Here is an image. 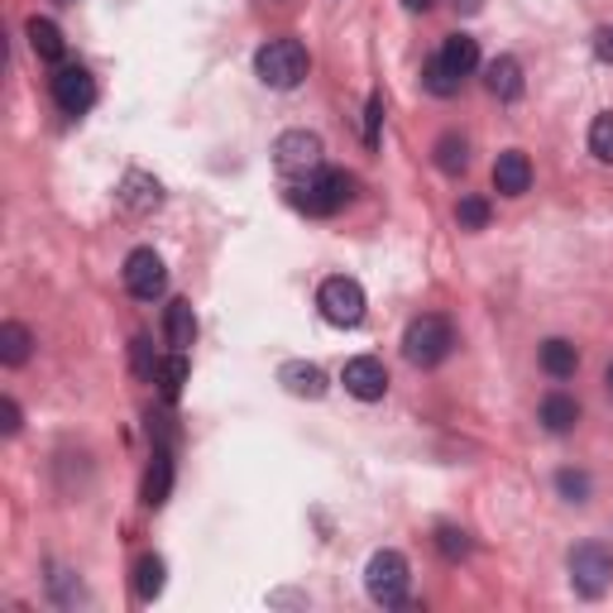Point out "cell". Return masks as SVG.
I'll use <instances>...</instances> for the list:
<instances>
[{
  "label": "cell",
  "instance_id": "obj_1",
  "mask_svg": "<svg viewBox=\"0 0 613 613\" xmlns=\"http://www.w3.org/2000/svg\"><path fill=\"white\" fill-rule=\"evenodd\" d=\"M293 202L306 211V217H335L355 202V178L345 168H316L312 178H302L293 188Z\"/></svg>",
  "mask_w": 613,
  "mask_h": 613
},
{
  "label": "cell",
  "instance_id": "obj_2",
  "mask_svg": "<svg viewBox=\"0 0 613 613\" xmlns=\"http://www.w3.org/2000/svg\"><path fill=\"white\" fill-rule=\"evenodd\" d=\"M455 350V331H451V321L446 316H436V312H422V316H412L408 321V331H403V355L408 364H418V370H432V364H441Z\"/></svg>",
  "mask_w": 613,
  "mask_h": 613
},
{
  "label": "cell",
  "instance_id": "obj_3",
  "mask_svg": "<svg viewBox=\"0 0 613 613\" xmlns=\"http://www.w3.org/2000/svg\"><path fill=\"white\" fill-rule=\"evenodd\" d=\"M306 68H312V58H306V49H302L298 39H269L264 49L254 53L259 82L273 87V91H293V87H302Z\"/></svg>",
  "mask_w": 613,
  "mask_h": 613
},
{
  "label": "cell",
  "instance_id": "obj_4",
  "mask_svg": "<svg viewBox=\"0 0 613 613\" xmlns=\"http://www.w3.org/2000/svg\"><path fill=\"white\" fill-rule=\"evenodd\" d=\"M408 585H412V571H408L403 551H374L370 565H364V590H370V600L383 609H398V604H408Z\"/></svg>",
  "mask_w": 613,
  "mask_h": 613
},
{
  "label": "cell",
  "instance_id": "obj_5",
  "mask_svg": "<svg viewBox=\"0 0 613 613\" xmlns=\"http://www.w3.org/2000/svg\"><path fill=\"white\" fill-rule=\"evenodd\" d=\"M273 163H279V173L283 178H312L316 168H326V159H321V134L312 130H288L279 134V144H273Z\"/></svg>",
  "mask_w": 613,
  "mask_h": 613
},
{
  "label": "cell",
  "instance_id": "obj_6",
  "mask_svg": "<svg viewBox=\"0 0 613 613\" xmlns=\"http://www.w3.org/2000/svg\"><path fill=\"white\" fill-rule=\"evenodd\" d=\"M316 306H321V316L331 321V326H360L364 321V288L355 279H345V273H335V279L321 283V293H316Z\"/></svg>",
  "mask_w": 613,
  "mask_h": 613
},
{
  "label": "cell",
  "instance_id": "obj_7",
  "mask_svg": "<svg viewBox=\"0 0 613 613\" xmlns=\"http://www.w3.org/2000/svg\"><path fill=\"white\" fill-rule=\"evenodd\" d=\"M571 585L585 594V600H600V594L613 585V551L600 546V542H585L571 551Z\"/></svg>",
  "mask_w": 613,
  "mask_h": 613
},
{
  "label": "cell",
  "instance_id": "obj_8",
  "mask_svg": "<svg viewBox=\"0 0 613 613\" xmlns=\"http://www.w3.org/2000/svg\"><path fill=\"white\" fill-rule=\"evenodd\" d=\"M53 101L63 115H87L97 105V77L87 68H58L53 72Z\"/></svg>",
  "mask_w": 613,
  "mask_h": 613
},
{
  "label": "cell",
  "instance_id": "obj_9",
  "mask_svg": "<svg viewBox=\"0 0 613 613\" xmlns=\"http://www.w3.org/2000/svg\"><path fill=\"white\" fill-rule=\"evenodd\" d=\"M125 288H130V298H140V302L163 298V288H168L163 259L153 254V250H134V254L125 259Z\"/></svg>",
  "mask_w": 613,
  "mask_h": 613
},
{
  "label": "cell",
  "instance_id": "obj_10",
  "mask_svg": "<svg viewBox=\"0 0 613 613\" xmlns=\"http://www.w3.org/2000/svg\"><path fill=\"white\" fill-rule=\"evenodd\" d=\"M345 393L350 398H360V403H379L383 393H389V370L374 360V355H355V360H345Z\"/></svg>",
  "mask_w": 613,
  "mask_h": 613
},
{
  "label": "cell",
  "instance_id": "obj_11",
  "mask_svg": "<svg viewBox=\"0 0 613 613\" xmlns=\"http://www.w3.org/2000/svg\"><path fill=\"white\" fill-rule=\"evenodd\" d=\"M494 188L503 197H523L532 188V159L523 149H503L494 159Z\"/></svg>",
  "mask_w": 613,
  "mask_h": 613
},
{
  "label": "cell",
  "instance_id": "obj_12",
  "mask_svg": "<svg viewBox=\"0 0 613 613\" xmlns=\"http://www.w3.org/2000/svg\"><path fill=\"white\" fill-rule=\"evenodd\" d=\"M484 87L494 91L499 101H517L523 97V63H517V58H509V53H499L494 63H484Z\"/></svg>",
  "mask_w": 613,
  "mask_h": 613
},
{
  "label": "cell",
  "instance_id": "obj_13",
  "mask_svg": "<svg viewBox=\"0 0 613 613\" xmlns=\"http://www.w3.org/2000/svg\"><path fill=\"white\" fill-rule=\"evenodd\" d=\"M163 341L173 350H188L197 341V316H192V302L188 298H173L163 306Z\"/></svg>",
  "mask_w": 613,
  "mask_h": 613
},
{
  "label": "cell",
  "instance_id": "obj_14",
  "mask_svg": "<svg viewBox=\"0 0 613 613\" xmlns=\"http://www.w3.org/2000/svg\"><path fill=\"white\" fill-rule=\"evenodd\" d=\"M168 494H173V455H168V446H159L144 470V503L149 509H163Z\"/></svg>",
  "mask_w": 613,
  "mask_h": 613
},
{
  "label": "cell",
  "instance_id": "obj_15",
  "mask_svg": "<svg viewBox=\"0 0 613 613\" xmlns=\"http://www.w3.org/2000/svg\"><path fill=\"white\" fill-rule=\"evenodd\" d=\"M159 202H163V188L149 173H130L125 188H120V207H125L130 217H149Z\"/></svg>",
  "mask_w": 613,
  "mask_h": 613
},
{
  "label": "cell",
  "instance_id": "obj_16",
  "mask_svg": "<svg viewBox=\"0 0 613 613\" xmlns=\"http://www.w3.org/2000/svg\"><path fill=\"white\" fill-rule=\"evenodd\" d=\"M24 34H29V49H34L43 63H63V53H68V39H63V29H58L53 20H29L24 24Z\"/></svg>",
  "mask_w": 613,
  "mask_h": 613
},
{
  "label": "cell",
  "instance_id": "obj_17",
  "mask_svg": "<svg viewBox=\"0 0 613 613\" xmlns=\"http://www.w3.org/2000/svg\"><path fill=\"white\" fill-rule=\"evenodd\" d=\"M536 360H542V370L551 379H571L580 370V350H575V341H565V335H551V341H542Z\"/></svg>",
  "mask_w": 613,
  "mask_h": 613
},
{
  "label": "cell",
  "instance_id": "obj_18",
  "mask_svg": "<svg viewBox=\"0 0 613 613\" xmlns=\"http://www.w3.org/2000/svg\"><path fill=\"white\" fill-rule=\"evenodd\" d=\"M192 379V364H188V350H173V355H163L159 364H153V383H159V393L168 398V403H178L182 398V383Z\"/></svg>",
  "mask_w": 613,
  "mask_h": 613
},
{
  "label": "cell",
  "instance_id": "obj_19",
  "mask_svg": "<svg viewBox=\"0 0 613 613\" xmlns=\"http://www.w3.org/2000/svg\"><path fill=\"white\" fill-rule=\"evenodd\" d=\"M279 383L293 398H321L326 393V374L316 370V364H306V360H293V364H283L279 370Z\"/></svg>",
  "mask_w": 613,
  "mask_h": 613
},
{
  "label": "cell",
  "instance_id": "obj_20",
  "mask_svg": "<svg viewBox=\"0 0 613 613\" xmlns=\"http://www.w3.org/2000/svg\"><path fill=\"white\" fill-rule=\"evenodd\" d=\"M536 418H542V426H546V432H571V426L580 422V403H575V398L571 393H546L542 398V412H536Z\"/></svg>",
  "mask_w": 613,
  "mask_h": 613
},
{
  "label": "cell",
  "instance_id": "obj_21",
  "mask_svg": "<svg viewBox=\"0 0 613 613\" xmlns=\"http://www.w3.org/2000/svg\"><path fill=\"white\" fill-rule=\"evenodd\" d=\"M441 63H446L455 77H470L474 68H480V39H470V34H451L446 43H441Z\"/></svg>",
  "mask_w": 613,
  "mask_h": 613
},
{
  "label": "cell",
  "instance_id": "obj_22",
  "mask_svg": "<svg viewBox=\"0 0 613 613\" xmlns=\"http://www.w3.org/2000/svg\"><path fill=\"white\" fill-rule=\"evenodd\" d=\"M29 350H34V335H29V326H20V321H6V326H0V364L20 370V364L29 360Z\"/></svg>",
  "mask_w": 613,
  "mask_h": 613
},
{
  "label": "cell",
  "instance_id": "obj_23",
  "mask_svg": "<svg viewBox=\"0 0 613 613\" xmlns=\"http://www.w3.org/2000/svg\"><path fill=\"white\" fill-rule=\"evenodd\" d=\"M134 594H140L144 604L163 594V561L159 556H140V561H134Z\"/></svg>",
  "mask_w": 613,
  "mask_h": 613
},
{
  "label": "cell",
  "instance_id": "obj_24",
  "mask_svg": "<svg viewBox=\"0 0 613 613\" xmlns=\"http://www.w3.org/2000/svg\"><path fill=\"white\" fill-rule=\"evenodd\" d=\"M436 168H441V173H465V168H470V144L465 140H460V134H441V140H436Z\"/></svg>",
  "mask_w": 613,
  "mask_h": 613
},
{
  "label": "cell",
  "instance_id": "obj_25",
  "mask_svg": "<svg viewBox=\"0 0 613 613\" xmlns=\"http://www.w3.org/2000/svg\"><path fill=\"white\" fill-rule=\"evenodd\" d=\"M460 82H465V77H455L446 63H441V53H436L432 63L422 68V87L432 91V97H455V91H460Z\"/></svg>",
  "mask_w": 613,
  "mask_h": 613
},
{
  "label": "cell",
  "instance_id": "obj_26",
  "mask_svg": "<svg viewBox=\"0 0 613 613\" xmlns=\"http://www.w3.org/2000/svg\"><path fill=\"white\" fill-rule=\"evenodd\" d=\"M590 153L600 163H613V111L594 115V125H590Z\"/></svg>",
  "mask_w": 613,
  "mask_h": 613
},
{
  "label": "cell",
  "instance_id": "obj_27",
  "mask_svg": "<svg viewBox=\"0 0 613 613\" xmlns=\"http://www.w3.org/2000/svg\"><path fill=\"white\" fill-rule=\"evenodd\" d=\"M489 202L484 197H460V207H455V221H460V230H484L489 225Z\"/></svg>",
  "mask_w": 613,
  "mask_h": 613
},
{
  "label": "cell",
  "instance_id": "obj_28",
  "mask_svg": "<svg viewBox=\"0 0 613 613\" xmlns=\"http://www.w3.org/2000/svg\"><path fill=\"white\" fill-rule=\"evenodd\" d=\"M436 551L446 561H460V556H470V532H460V527H436Z\"/></svg>",
  "mask_w": 613,
  "mask_h": 613
},
{
  "label": "cell",
  "instance_id": "obj_29",
  "mask_svg": "<svg viewBox=\"0 0 613 613\" xmlns=\"http://www.w3.org/2000/svg\"><path fill=\"white\" fill-rule=\"evenodd\" d=\"M556 489H561V494L571 499V503H585V499H590V474H580V470H561V474H556Z\"/></svg>",
  "mask_w": 613,
  "mask_h": 613
},
{
  "label": "cell",
  "instance_id": "obj_30",
  "mask_svg": "<svg viewBox=\"0 0 613 613\" xmlns=\"http://www.w3.org/2000/svg\"><path fill=\"white\" fill-rule=\"evenodd\" d=\"M379 125H383V97H379V91H374V97H370V111H364V144H379Z\"/></svg>",
  "mask_w": 613,
  "mask_h": 613
},
{
  "label": "cell",
  "instance_id": "obj_31",
  "mask_svg": "<svg viewBox=\"0 0 613 613\" xmlns=\"http://www.w3.org/2000/svg\"><path fill=\"white\" fill-rule=\"evenodd\" d=\"M594 58H600V63H609V68H613V24L594 29Z\"/></svg>",
  "mask_w": 613,
  "mask_h": 613
},
{
  "label": "cell",
  "instance_id": "obj_32",
  "mask_svg": "<svg viewBox=\"0 0 613 613\" xmlns=\"http://www.w3.org/2000/svg\"><path fill=\"white\" fill-rule=\"evenodd\" d=\"M153 364H159V355H149V341L140 335V341H134V370H140L144 379H153Z\"/></svg>",
  "mask_w": 613,
  "mask_h": 613
},
{
  "label": "cell",
  "instance_id": "obj_33",
  "mask_svg": "<svg viewBox=\"0 0 613 613\" xmlns=\"http://www.w3.org/2000/svg\"><path fill=\"white\" fill-rule=\"evenodd\" d=\"M0 408H6V436H14V432H20V403H14V398H6Z\"/></svg>",
  "mask_w": 613,
  "mask_h": 613
},
{
  "label": "cell",
  "instance_id": "obj_34",
  "mask_svg": "<svg viewBox=\"0 0 613 613\" xmlns=\"http://www.w3.org/2000/svg\"><path fill=\"white\" fill-rule=\"evenodd\" d=\"M480 6H484V0H455V10H465V14H474Z\"/></svg>",
  "mask_w": 613,
  "mask_h": 613
},
{
  "label": "cell",
  "instance_id": "obj_35",
  "mask_svg": "<svg viewBox=\"0 0 613 613\" xmlns=\"http://www.w3.org/2000/svg\"><path fill=\"white\" fill-rule=\"evenodd\" d=\"M403 6H408V10H432L436 0H403Z\"/></svg>",
  "mask_w": 613,
  "mask_h": 613
},
{
  "label": "cell",
  "instance_id": "obj_36",
  "mask_svg": "<svg viewBox=\"0 0 613 613\" xmlns=\"http://www.w3.org/2000/svg\"><path fill=\"white\" fill-rule=\"evenodd\" d=\"M604 383H609V393H613V364H609V374H604Z\"/></svg>",
  "mask_w": 613,
  "mask_h": 613
},
{
  "label": "cell",
  "instance_id": "obj_37",
  "mask_svg": "<svg viewBox=\"0 0 613 613\" xmlns=\"http://www.w3.org/2000/svg\"><path fill=\"white\" fill-rule=\"evenodd\" d=\"M58 6H77V0H58Z\"/></svg>",
  "mask_w": 613,
  "mask_h": 613
}]
</instances>
